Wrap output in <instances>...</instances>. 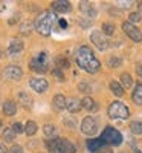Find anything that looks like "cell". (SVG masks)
<instances>
[{
  "label": "cell",
  "instance_id": "37",
  "mask_svg": "<svg viewBox=\"0 0 142 153\" xmlns=\"http://www.w3.org/2000/svg\"><path fill=\"white\" fill-rule=\"evenodd\" d=\"M11 153H23V149L20 146H14V147H11Z\"/></svg>",
  "mask_w": 142,
  "mask_h": 153
},
{
  "label": "cell",
  "instance_id": "6",
  "mask_svg": "<svg viewBox=\"0 0 142 153\" xmlns=\"http://www.w3.org/2000/svg\"><path fill=\"white\" fill-rule=\"evenodd\" d=\"M81 132L87 136H93L98 132V124L92 117H86L81 123Z\"/></svg>",
  "mask_w": 142,
  "mask_h": 153
},
{
  "label": "cell",
  "instance_id": "10",
  "mask_svg": "<svg viewBox=\"0 0 142 153\" xmlns=\"http://www.w3.org/2000/svg\"><path fill=\"white\" fill-rule=\"evenodd\" d=\"M29 86L34 89L35 92L43 94V92H46V91H47L49 83H47L44 78H31V80H29Z\"/></svg>",
  "mask_w": 142,
  "mask_h": 153
},
{
  "label": "cell",
  "instance_id": "41",
  "mask_svg": "<svg viewBox=\"0 0 142 153\" xmlns=\"http://www.w3.org/2000/svg\"><path fill=\"white\" fill-rule=\"evenodd\" d=\"M0 153H8V150H6V147L3 144H0Z\"/></svg>",
  "mask_w": 142,
  "mask_h": 153
},
{
  "label": "cell",
  "instance_id": "43",
  "mask_svg": "<svg viewBox=\"0 0 142 153\" xmlns=\"http://www.w3.org/2000/svg\"><path fill=\"white\" fill-rule=\"evenodd\" d=\"M139 8H141V11H142V3H139Z\"/></svg>",
  "mask_w": 142,
  "mask_h": 153
},
{
  "label": "cell",
  "instance_id": "3",
  "mask_svg": "<svg viewBox=\"0 0 142 153\" xmlns=\"http://www.w3.org/2000/svg\"><path fill=\"white\" fill-rule=\"evenodd\" d=\"M109 117L113 120H125L130 117V110L121 101H115L109 106Z\"/></svg>",
  "mask_w": 142,
  "mask_h": 153
},
{
  "label": "cell",
  "instance_id": "27",
  "mask_svg": "<svg viewBox=\"0 0 142 153\" xmlns=\"http://www.w3.org/2000/svg\"><path fill=\"white\" fill-rule=\"evenodd\" d=\"M35 132H37V124L34 121H28L26 126H24V133L28 136H32V135H35Z\"/></svg>",
  "mask_w": 142,
  "mask_h": 153
},
{
  "label": "cell",
  "instance_id": "16",
  "mask_svg": "<svg viewBox=\"0 0 142 153\" xmlns=\"http://www.w3.org/2000/svg\"><path fill=\"white\" fill-rule=\"evenodd\" d=\"M66 109L70 112V113H75L81 109V101L78 98H69L66 100Z\"/></svg>",
  "mask_w": 142,
  "mask_h": 153
},
{
  "label": "cell",
  "instance_id": "35",
  "mask_svg": "<svg viewBox=\"0 0 142 153\" xmlns=\"http://www.w3.org/2000/svg\"><path fill=\"white\" fill-rule=\"evenodd\" d=\"M52 75L55 76L57 80L64 81V74H63V71H60V69H54V71H52Z\"/></svg>",
  "mask_w": 142,
  "mask_h": 153
},
{
  "label": "cell",
  "instance_id": "40",
  "mask_svg": "<svg viewBox=\"0 0 142 153\" xmlns=\"http://www.w3.org/2000/svg\"><path fill=\"white\" fill-rule=\"evenodd\" d=\"M64 123H66V126H67V127H72V129L75 127V121H73V120L70 121V120H67V118H66V120H64Z\"/></svg>",
  "mask_w": 142,
  "mask_h": 153
},
{
  "label": "cell",
  "instance_id": "31",
  "mask_svg": "<svg viewBox=\"0 0 142 153\" xmlns=\"http://www.w3.org/2000/svg\"><path fill=\"white\" fill-rule=\"evenodd\" d=\"M109 65H110V68H119V66L122 65V60H121L119 57H110Z\"/></svg>",
  "mask_w": 142,
  "mask_h": 153
},
{
  "label": "cell",
  "instance_id": "34",
  "mask_svg": "<svg viewBox=\"0 0 142 153\" xmlns=\"http://www.w3.org/2000/svg\"><path fill=\"white\" fill-rule=\"evenodd\" d=\"M80 91L84 92V94H90L92 92V87H90L89 83H80Z\"/></svg>",
  "mask_w": 142,
  "mask_h": 153
},
{
  "label": "cell",
  "instance_id": "23",
  "mask_svg": "<svg viewBox=\"0 0 142 153\" xmlns=\"http://www.w3.org/2000/svg\"><path fill=\"white\" fill-rule=\"evenodd\" d=\"M55 65H57V69H67L70 65H69V60L66 57H63V55H58L55 57Z\"/></svg>",
  "mask_w": 142,
  "mask_h": 153
},
{
  "label": "cell",
  "instance_id": "24",
  "mask_svg": "<svg viewBox=\"0 0 142 153\" xmlns=\"http://www.w3.org/2000/svg\"><path fill=\"white\" fill-rule=\"evenodd\" d=\"M132 84H133V80H132L130 74H127V72L122 74L121 75V86H122V89H130Z\"/></svg>",
  "mask_w": 142,
  "mask_h": 153
},
{
  "label": "cell",
  "instance_id": "25",
  "mask_svg": "<svg viewBox=\"0 0 142 153\" xmlns=\"http://www.w3.org/2000/svg\"><path fill=\"white\" fill-rule=\"evenodd\" d=\"M61 153H76V149H75V146H73L70 141H67V139H63Z\"/></svg>",
  "mask_w": 142,
  "mask_h": 153
},
{
  "label": "cell",
  "instance_id": "30",
  "mask_svg": "<svg viewBox=\"0 0 142 153\" xmlns=\"http://www.w3.org/2000/svg\"><path fill=\"white\" fill-rule=\"evenodd\" d=\"M43 132H44L46 136H50V138H52V136L55 135L57 129H55V126H54V124H46V126L43 127Z\"/></svg>",
  "mask_w": 142,
  "mask_h": 153
},
{
  "label": "cell",
  "instance_id": "44",
  "mask_svg": "<svg viewBox=\"0 0 142 153\" xmlns=\"http://www.w3.org/2000/svg\"><path fill=\"white\" fill-rule=\"evenodd\" d=\"M136 153H142V152H141V150H136Z\"/></svg>",
  "mask_w": 142,
  "mask_h": 153
},
{
  "label": "cell",
  "instance_id": "18",
  "mask_svg": "<svg viewBox=\"0 0 142 153\" xmlns=\"http://www.w3.org/2000/svg\"><path fill=\"white\" fill-rule=\"evenodd\" d=\"M52 104H54V107H55L57 110L66 109V98H64V95H61V94L55 95L54 100H52Z\"/></svg>",
  "mask_w": 142,
  "mask_h": 153
},
{
  "label": "cell",
  "instance_id": "1",
  "mask_svg": "<svg viewBox=\"0 0 142 153\" xmlns=\"http://www.w3.org/2000/svg\"><path fill=\"white\" fill-rule=\"evenodd\" d=\"M75 60H76V65H78L81 69L87 71L89 74H95L99 71V61L96 60L93 51L90 49L89 46H81L75 54Z\"/></svg>",
  "mask_w": 142,
  "mask_h": 153
},
{
  "label": "cell",
  "instance_id": "45",
  "mask_svg": "<svg viewBox=\"0 0 142 153\" xmlns=\"http://www.w3.org/2000/svg\"><path fill=\"white\" fill-rule=\"evenodd\" d=\"M0 57H2V51H0Z\"/></svg>",
  "mask_w": 142,
  "mask_h": 153
},
{
  "label": "cell",
  "instance_id": "12",
  "mask_svg": "<svg viewBox=\"0 0 142 153\" xmlns=\"http://www.w3.org/2000/svg\"><path fill=\"white\" fill-rule=\"evenodd\" d=\"M52 9L57 12V14H66V12H69L72 9V6H70L69 2H66V0H60V2L52 3Z\"/></svg>",
  "mask_w": 142,
  "mask_h": 153
},
{
  "label": "cell",
  "instance_id": "2",
  "mask_svg": "<svg viewBox=\"0 0 142 153\" xmlns=\"http://www.w3.org/2000/svg\"><path fill=\"white\" fill-rule=\"evenodd\" d=\"M55 22H57V17H55L54 12H43V14L38 16V19L34 25H35V29L43 37H49L50 32H52Z\"/></svg>",
  "mask_w": 142,
  "mask_h": 153
},
{
  "label": "cell",
  "instance_id": "32",
  "mask_svg": "<svg viewBox=\"0 0 142 153\" xmlns=\"http://www.w3.org/2000/svg\"><path fill=\"white\" fill-rule=\"evenodd\" d=\"M138 22H141V12H132V14L128 16V23L135 25Z\"/></svg>",
  "mask_w": 142,
  "mask_h": 153
},
{
  "label": "cell",
  "instance_id": "4",
  "mask_svg": "<svg viewBox=\"0 0 142 153\" xmlns=\"http://www.w3.org/2000/svg\"><path fill=\"white\" fill-rule=\"evenodd\" d=\"M101 139L104 141V144H110V146H119L122 143L121 133L116 129H113V127H106L101 135Z\"/></svg>",
  "mask_w": 142,
  "mask_h": 153
},
{
  "label": "cell",
  "instance_id": "5",
  "mask_svg": "<svg viewBox=\"0 0 142 153\" xmlns=\"http://www.w3.org/2000/svg\"><path fill=\"white\" fill-rule=\"evenodd\" d=\"M29 66L32 71L35 72H46L47 71V55L44 52H40L38 55H35L31 63H29Z\"/></svg>",
  "mask_w": 142,
  "mask_h": 153
},
{
  "label": "cell",
  "instance_id": "21",
  "mask_svg": "<svg viewBox=\"0 0 142 153\" xmlns=\"http://www.w3.org/2000/svg\"><path fill=\"white\" fill-rule=\"evenodd\" d=\"M34 28H35V25H34L31 20H24V22L20 25V32H21L23 35H29Z\"/></svg>",
  "mask_w": 142,
  "mask_h": 153
},
{
  "label": "cell",
  "instance_id": "9",
  "mask_svg": "<svg viewBox=\"0 0 142 153\" xmlns=\"http://www.w3.org/2000/svg\"><path fill=\"white\" fill-rule=\"evenodd\" d=\"M3 75L6 80H12V81H18L23 76V71L18 66H6L3 71Z\"/></svg>",
  "mask_w": 142,
  "mask_h": 153
},
{
  "label": "cell",
  "instance_id": "11",
  "mask_svg": "<svg viewBox=\"0 0 142 153\" xmlns=\"http://www.w3.org/2000/svg\"><path fill=\"white\" fill-rule=\"evenodd\" d=\"M46 147L49 149L50 153H61L63 147V139L61 138H50L46 141Z\"/></svg>",
  "mask_w": 142,
  "mask_h": 153
},
{
  "label": "cell",
  "instance_id": "14",
  "mask_svg": "<svg viewBox=\"0 0 142 153\" xmlns=\"http://www.w3.org/2000/svg\"><path fill=\"white\" fill-rule=\"evenodd\" d=\"M104 141H102L101 138H93V139H87V149L92 152V153H95V152H98V150H101V149H104Z\"/></svg>",
  "mask_w": 142,
  "mask_h": 153
},
{
  "label": "cell",
  "instance_id": "33",
  "mask_svg": "<svg viewBox=\"0 0 142 153\" xmlns=\"http://www.w3.org/2000/svg\"><path fill=\"white\" fill-rule=\"evenodd\" d=\"M102 29H104V32L107 35H113V32H115V26L112 23H104V25H102Z\"/></svg>",
  "mask_w": 142,
  "mask_h": 153
},
{
  "label": "cell",
  "instance_id": "36",
  "mask_svg": "<svg viewBox=\"0 0 142 153\" xmlns=\"http://www.w3.org/2000/svg\"><path fill=\"white\" fill-rule=\"evenodd\" d=\"M12 130H14L16 133H20V132L24 130V127H23L21 123H14V124H12Z\"/></svg>",
  "mask_w": 142,
  "mask_h": 153
},
{
  "label": "cell",
  "instance_id": "8",
  "mask_svg": "<svg viewBox=\"0 0 142 153\" xmlns=\"http://www.w3.org/2000/svg\"><path fill=\"white\" fill-rule=\"evenodd\" d=\"M122 29H124V32L130 37L133 42H141L142 40V34H141V31L135 26V25L128 23V22H124L122 23Z\"/></svg>",
  "mask_w": 142,
  "mask_h": 153
},
{
  "label": "cell",
  "instance_id": "17",
  "mask_svg": "<svg viewBox=\"0 0 142 153\" xmlns=\"http://www.w3.org/2000/svg\"><path fill=\"white\" fill-rule=\"evenodd\" d=\"M3 112H5V115H8V117H14V115L17 113V104L11 100L5 101L3 103Z\"/></svg>",
  "mask_w": 142,
  "mask_h": 153
},
{
  "label": "cell",
  "instance_id": "15",
  "mask_svg": "<svg viewBox=\"0 0 142 153\" xmlns=\"http://www.w3.org/2000/svg\"><path fill=\"white\" fill-rule=\"evenodd\" d=\"M80 9H81V12L84 16H87V17H96V9L93 8V5L90 3V2H81L80 3Z\"/></svg>",
  "mask_w": 142,
  "mask_h": 153
},
{
  "label": "cell",
  "instance_id": "46",
  "mask_svg": "<svg viewBox=\"0 0 142 153\" xmlns=\"http://www.w3.org/2000/svg\"><path fill=\"white\" fill-rule=\"evenodd\" d=\"M0 126H2V121H0Z\"/></svg>",
  "mask_w": 142,
  "mask_h": 153
},
{
  "label": "cell",
  "instance_id": "20",
  "mask_svg": "<svg viewBox=\"0 0 142 153\" xmlns=\"http://www.w3.org/2000/svg\"><path fill=\"white\" fill-rule=\"evenodd\" d=\"M18 100L23 107H32V97L28 92H20L18 94Z\"/></svg>",
  "mask_w": 142,
  "mask_h": 153
},
{
  "label": "cell",
  "instance_id": "38",
  "mask_svg": "<svg viewBox=\"0 0 142 153\" xmlns=\"http://www.w3.org/2000/svg\"><path fill=\"white\" fill-rule=\"evenodd\" d=\"M58 25H60L61 29H66V28H67V22L64 20V19H60V20H58Z\"/></svg>",
  "mask_w": 142,
  "mask_h": 153
},
{
  "label": "cell",
  "instance_id": "42",
  "mask_svg": "<svg viewBox=\"0 0 142 153\" xmlns=\"http://www.w3.org/2000/svg\"><path fill=\"white\" fill-rule=\"evenodd\" d=\"M101 153H112V152H110L109 149H104V150H102V149H101Z\"/></svg>",
  "mask_w": 142,
  "mask_h": 153
},
{
  "label": "cell",
  "instance_id": "39",
  "mask_svg": "<svg viewBox=\"0 0 142 153\" xmlns=\"http://www.w3.org/2000/svg\"><path fill=\"white\" fill-rule=\"evenodd\" d=\"M136 74L139 76H142V63H138V65H136Z\"/></svg>",
  "mask_w": 142,
  "mask_h": 153
},
{
  "label": "cell",
  "instance_id": "7",
  "mask_svg": "<svg viewBox=\"0 0 142 153\" xmlns=\"http://www.w3.org/2000/svg\"><path fill=\"white\" fill-rule=\"evenodd\" d=\"M90 40H92V43L99 51H106L109 48V40L106 38V35L102 32H99V31H93L92 34H90Z\"/></svg>",
  "mask_w": 142,
  "mask_h": 153
},
{
  "label": "cell",
  "instance_id": "22",
  "mask_svg": "<svg viewBox=\"0 0 142 153\" xmlns=\"http://www.w3.org/2000/svg\"><path fill=\"white\" fill-rule=\"evenodd\" d=\"M132 100L135 101L138 106H142V84H138L135 87V91L132 94Z\"/></svg>",
  "mask_w": 142,
  "mask_h": 153
},
{
  "label": "cell",
  "instance_id": "28",
  "mask_svg": "<svg viewBox=\"0 0 142 153\" xmlns=\"http://www.w3.org/2000/svg\"><path fill=\"white\" fill-rule=\"evenodd\" d=\"M3 139L6 143H12L16 139V132L11 129V127H8V129H5L3 130Z\"/></svg>",
  "mask_w": 142,
  "mask_h": 153
},
{
  "label": "cell",
  "instance_id": "29",
  "mask_svg": "<svg viewBox=\"0 0 142 153\" xmlns=\"http://www.w3.org/2000/svg\"><path fill=\"white\" fill-rule=\"evenodd\" d=\"M130 130L135 135H142V121H133L130 124Z\"/></svg>",
  "mask_w": 142,
  "mask_h": 153
},
{
  "label": "cell",
  "instance_id": "26",
  "mask_svg": "<svg viewBox=\"0 0 142 153\" xmlns=\"http://www.w3.org/2000/svg\"><path fill=\"white\" fill-rule=\"evenodd\" d=\"M110 89H112V92H113L116 97H122V95H124V89H122V86H121L118 81H112V83H110Z\"/></svg>",
  "mask_w": 142,
  "mask_h": 153
},
{
  "label": "cell",
  "instance_id": "19",
  "mask_svg": "<svg viewBox=\"0 0 142 153\" xmlns=\"http://www.w3.org/2000/svg\"><path fill=\"white\" fill-rule=\"evenodd\" d=\"M81 107H84V109H86V110H89V112L96 110L95 100H93V98H90V97H84V98L81 100Z\"/></svg>",
  "mask_w": 142,
  "mask_h": 153
},
{
  "label": "cell",
  "instance_id": "13",
  "mask_svg": "<svg viewBox=\"0 0 142 153\" xmlns=\"http://www.w3.org/2000/svg\"><path fill=\"white\" fill-rule=\"evenodd\" d=\"M23 42L20 40V38H11V42H9V46H8V52L9 54H20L21 51H23Z\"/></svg>",
  "mask_w": 142,
  "mask_h": 153
}]
</instances>
